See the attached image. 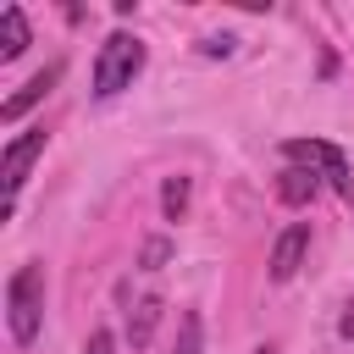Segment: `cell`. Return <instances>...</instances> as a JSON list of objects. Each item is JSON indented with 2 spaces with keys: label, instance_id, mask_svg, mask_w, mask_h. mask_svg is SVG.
<instances>
[{
  "label": "cell",
  "instance_id": "obj_1",
  "mask_svg": "<svg viewBox=\"0 0 354 354\" xmlns=\"http://www.w3.org/2000/svg\"><path fill=\"white\" fill-rule=\"evenodd\" d=\"M39 321H44V266H17L11 282H6V326L17 343H33L39 337Z\"/></svg>",
  "mask_w": 354,
  "mask_h": 354
},
{
  "label": "cell",
  "instance_id": "obj_2",
  "mask_svg": "<svg viewBox=\"0 0 354 354\" xmlns=\"http://www.w3.org/2000/svg\"><path fill=\"white\" fill-rule=\"evenodd\" d=\"M138 72H144V44H138L133 33H111V39L100 44V61H94V94L111 100V94H122Z\"/></svg>",
  "mask_w": 354,
  "mask_h": 354
},
{
  "label": "cell",
  "instance_id": "obj_3",
  "mask_svg": "<svg viewBox=\"0 0 354 354\" xmlns=\"http://www.w3.org/2000/svg\"><path fill=\"white\" fill-rule=\"evenodd\" d=\"M282 160L304 166V171H315V177H326L332 188L348 194V160H343L337 144H326V138H282Z\"/></svg>",
  "mask_w": 354,
  "mask_h": 354
},
{
  "label": "cell",
  "instance_id": "obj_4",
  "mask_svg": "<svg viewBox=\"0 0 354 354\" xmlns=\"http://www.w3.org/2000/svg\"><path fill=\"white\" fill-rule=\"evenodd\" d=\"M44 155V127H28L22 138H11L6 144V160H0V183H6V210H11V199H17V188H22V177H28V166Z\"/></svg>",
  "mask_w": 354,
  "mask_h": 354
},
{
  "label": "cell",
  "instance_id": "obj_5",
  "mask_svg": "<svg viewBox=\"0 0 354 354\" xmlns=\"http://www.w3.org/2000/svg\"><path fill=\"white\" fill-rule=\"evenodd\" d=\"M55 83H61V61H50L44 72H33V77H28V83L11 94V100L0 105V122H17V116H28V111H33V105H39V100L55 88Z\"/></svg>",
  "mask_w": 354,
  "mask_h": 354
},
{
  "label": "cell",
  "instance_id": "obj_6",
  "mask_svg": "<svg viewBox=\"0 0 354 354\" xmlns=\"http://www.w3.org/2000/svg\"><path fill=\"white\" fill-rule=\"evenodd\" d=\"M304 249H310V227H304V221H293V227L277 238V249H271V282H288V277L299 271Z\"/></svg>",
  "mask_w": 354,
  "mask_h": 354
},
{
  "label": "cell",
  "instance_id": "obj_7",
  "mask_svg": "<svg viewBox=\"0 0 354 354\" xmlns=\"http://www.w3.org/2000/svg\"><path fill=\"white\" fill-rule=\"evenodd\" d=\"M315 194H321V177H315V171H304V166H288V171L277 177V199H282V205H293V210H299V205H310Z\"/></svg>",
  "mask_w": 354,
  "mask_h": 354
},
{
  "label": "cell",
  "instance_id": "obj_8",
  "mask_svg": "<svg viewBox=\"0 0 354 354\" xmlns=\"http://www.w3.org/2000/svg\"><path fill=\"white\" fill-rule=\"evenodd\" d=\"M28 50V17H22V6H6L0 11V61H17Z\"/></svg>",
  "mask_w": 354,
  "mask_h": 354
},
{
  "label": "cell",
  "instance_id": "obj_9",
  "mask_svg": "<svg viewBox=\"0 0 354 354\" xmlns=\"http://www.w3.org/2000/svg\"><path fill=\"white\" fill-rule=\"evenodd\" d=\"M155 321H160V299H138V304L127 310V343L144 348V343L155 337Z\"/></svg>",
  "mask_w": 354,
  "mask_h": 354
},
{
  "label": "cell",
  "instance_id": "obj_10",
  "mask_svg": "<svg viewBox=\"0 0 354 354\" xmlns=\"http://www.w3.org/2000/svg\"><path fill=\"white\" fill-rule=\"evenodd\" d=\"M171 354H205V321H199V310H183V321H177V343H171Z\"/></svg>",
  "mask_w": 354,
  "mask_h": 354
},
{
  "label": "cell",
  "instance_id": "obj_11",
  "mask_svg": "<svg viewBox=\"0 0 354 354\" xmlns=\"http://www.w3.org/2000/svg\"><path fill=\"white\" fill-rule=\"evenodd\" d=\"M160 210H166V221H183V210H188V177H166Z\"/></svg>",
  "mask_w": 354,
  "mask_h": 354
},
{
  "label": "cell",
  "instance_id": "obj_12",
  "mask_svg": "<svg viewBox=\"0 0 354 354\" xmlns=\"http://www.w3.org/2000/svg\"><path fill=\"white\" fill-rule=\"evenodd\" d=\"M166 260H171V238H144L138 266H144V271H155V266H166Z\"/></svg>",
  "mask_w": 354,
  "mask_h": 354
},
{
  "label": "cell",
  "instance_id": "obj_13",
  "mask_svg": "<svg viewBox=\"0 0 354 354\" xmlns=\"http://www.w3.org/2000/svg\"><path fill=\"white\" fill-rule=\"evenodd\" d=\"M83 354H116V343H111V332H88V343H83Z\"/></svg>",
  "mask_w": 354,
  "mask_h": 354
},
{
  "label": "cell",
  "instance_id": "obj_14",
  "mask_svg": "<svg viewBox=\"0 0 354 354\" xmlns=\"http://www.w3.org/2000/svg\"><path fill=\"white\" fill-rule=\"evenodd\" d=\"M199 50H205V55H232V39H227V33H216V39H205Z\"/></svg>",
  "mask_w": 354,
  "mask_h": 354
},
{
  "label": "cell",
  "instance_id": "obj_15",
  "mask_svg": "<svg viewBox=\"0 0 354 354\" xmlns=\"http://www.w3.org/2000/svg\"><path fill=\"white\" fill-rule=\"evenodd\" d=\"M337 332H343V337H348V343H354V299H348V304H343V315H337Z\"/></svg>",
  "mask_w": 354,
  "mask_h": 354
}]
</instances>
